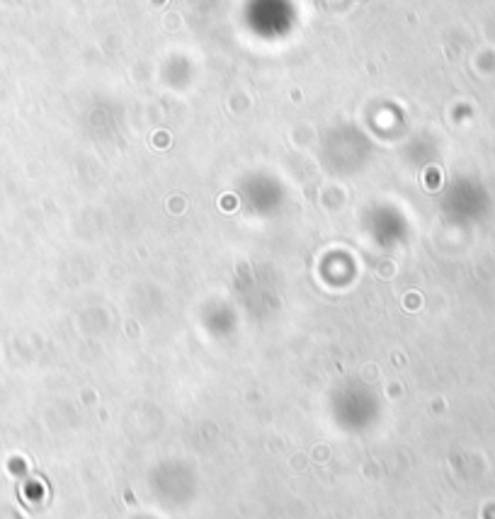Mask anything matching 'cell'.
<instances>
[{
	"label": "cell",
	"instance_id": "6da1fadb",
	"mask_svg": "<svg viewBox=\"0 0 495 519\" xmlns=\"http://www.w3.org/2000/svg\"><path fill=\"white\" fill-rule=\"evenodd\" d=\"M223 209H233L236 206V197H223Z\"/></svg>",
	"mask_w": 495,
	"mask_h": 519
}]
</instances>
